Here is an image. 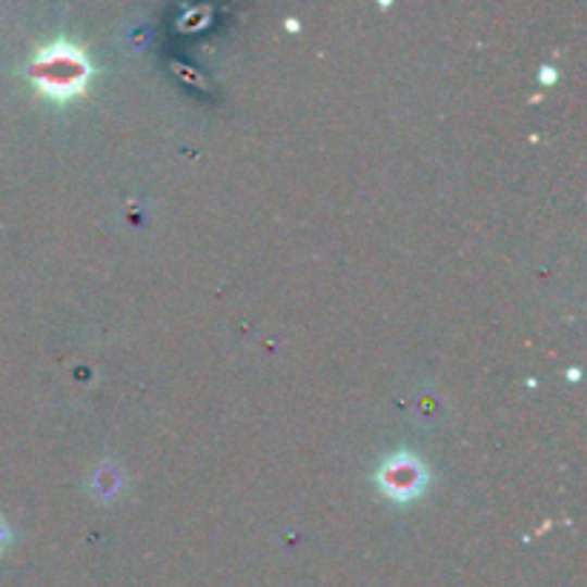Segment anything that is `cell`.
<instances>
[{
    "mask_svg": "<svg viewBox=\"0 0 587 587\" xmlns=\"http://www.w3.org/2000/svg\"><path fill=\"white\" fill-rule=\"evenodd\" d=\"M92 75L87 55L72 43H52L43 47L32 63V78L38 89L49 98H72L87 89V80Z\"/></svg>",
    "mask_w": 587,
    "mask_h": 587,
    "instance_id": "obj_1",
    "label": "cell"
},
{
    "mask_svg": "<svg viewBox=\"0 0 587 587\" xmlns=\"http://www.w3.org/2000/svg\"><path fill=\"white\" fill-rule=\"evenodd\" d=\"M378 487L392 501H413L427 487V470L415 455H392L378 473Z\"/></svg>",
    "mask_w": 587,
    "mask_h": 587,
    "instance_id": "obj_2",
    "label": "cell"
},
{
    "mask_svg": "<svg viewBox=\"0 0 587 587\" xmlns=\"http://www.w3.org/2000/svg\"><path fill=\"white\" fill-rule=\"evenodd\" d=\"M3 541H7V527L0 525V548H3Z\"/></svg>",
    "mask_w": 587,
    "mask_h": 587,
    "instance_id": "obj_3",
    "label": "cell"
}]
</instances>
